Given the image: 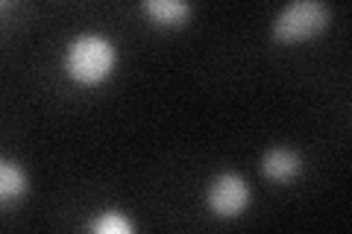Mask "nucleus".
Instances as JSON below:
<instances>
[{"mask_svg": "<svg viewBox=\"0 0 352 234\" xmlns=\"http://www.w3.org/2000/svg\"><path fill=\"white\" fill-rule=\"evenodd\" d=\"M115 62L118 53L112 41L103 36H80L68 44V53H65V71L80 85H100L112 76Z\"/></svg>", "mask_w": 352, "mask_h": 234, "instance_id": "obj_1", "label": "nucleus"}, {"mask_svg": "<svg viewBox=\"0 0 352 234\" xmlns=\"http://www.w3.org/2000/svg\"><path fill=\"white\" fill-rule=\"evenodd\" d=\"M332 12L323 0H291L273 21V38L279 44L311 41L329 27Z\"/></svg>", "mask_w": 352, "mask_h": 234, "instance_id": "obj_2", "label": "nucleus"}, {"mask_svg": "<svg viewBox=\"0 0 352 234\" xmlns=\"http://www.w3.org/2000/svg\"><path fill=\"white\" fill-rule=\"evenodd\" d=\"M208 208L212 214L220 217V220H232V217H241L244 208L250 205V187L247 182L241 179L235 173H223L208 185Z\"/></svg>", "mask_w": 352, "mask_h": 234, "instance_id": "obj_3", "label": "nucleus"}, {"mask_svg": "<svg viewBox=\"0 0 352 234\" xmlns=\"http://www.w3.org/2000/svg\"><path fill=\"white\" fill-rule=\"evenodd\" d=\"M261 170H264V176H267L270 182L288 185V182H294L296 176L302 173V159L294 150H288V147H273V150L264 152Z\"/></svg>", "mask_w": 352, "mask_h": 234, "instance_id": "obj_4", "label": "nucleus"}, {"mask_svg": "<svg viewBox=\"0 0 352 234\" xmlns=\"http://www.w3.org/2000/svg\"><path fill=\"white\" fill-rule=\"evenodd\" d=\"M141 9H144V15L153 24L164 30H179L191 18L188 0H141Z\"/></svg>", "mask_w": 352, "mask_h": 234, "instance_id": "obj_5", "label": "nucleus"}, {"mask_svg": "<svg viewBox=\"0 0 352 234\" xmlns=\"http://www.w3.org/2000/svg\"><path fill=\"white\" fill-rule=\"evenodd\" d=\"M27 194V173L15 161H0V199L12 202V199Z\"/></svg>", "mask_w": 352, "mask_h": 234, "instance_id": "obj_6", "label": "nucleus"}, {"mask_svg": "<svg viewBox=\"0 0 352 234\" xmlns=\"http://www.w3.org/2000/svg\"><path fill=\"white\" fill-rule=\"evenodd\" d=\"M91 231H100V234H129L132 222L124 214H118V211H106L103 217L91 220Z\"/></svg>", "mask_w": 352, "mask_h": 234, "instance_id": "obj_7", "label": "nucleus"}]
</instances>
